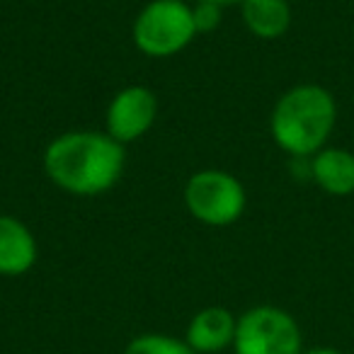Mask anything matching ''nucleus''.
<instances>
[{"label":"nucleus","instance_id":"6e6552de","mask_svg":"<svg viewBox=\"0 0 354 354\" xmlns=\"http://www.w3.org/2000/svg\"><path fill=\"white\" fill-rule=\"evenodd\" d=\"M236 325L238 318L223 306H209L194 313L189 320L185 342L197 354H216L226 347H233L236 339Z\"/></svg>","mask_w":354,"mask_h":354},{"label":"nucleus","instance_id":"1a4fd4ad","mask_svg":"<svg viewBox=\"0 0 354 354\" xmlns=\"http://www.w3.org/2000/svg\"><path fill=\"white\" fill-rule=\"evenodd\" d=\"M310 177L330 197L354 194V153L347 148H323L313 156Z\"/></svg>","mask_w":354,"mask_h":354},{"label":"nucleus","instance_id":"f8f14e48","mask_svg":"<svg viewBox=\"0 0 354 354\" xmlns=\"http://www.w3.org/2000/svg\"><path fill=\"white\" fill-rule=\"evenodd\" d=\"M192 17L197 35H207V32L218 30L223 20V8L214 6V3H192Z\"/></svg>","mask_w":354,"mask_h":354},{"label":"nucleus","instance_id":"4468645a","mask_svg":"<svg viewBox=\"0 0 354 354\" xmlns=\"http://www.w3.org/2000/svg\"><path fill=\"white\" fill-rule=\"evenodd\" d=\"M304 354H342V352L333 347H313V349H306Z\"/></svg>","mask_w":354,"mask_h":354},{"label":"nucleus","instance_id":"423d86ee","mask_svg":"<svg viewBox=\"0 0 354 354\" xmlns=\"http://www.w3.org/2000/svg\"><path fill=\"white\" fill-rule=\"evenodd\" d=\"M158 117V97L146 85H127L107 104L104 131L122 146L143 138Z\"/></svg>","mask_w":354,"mask_h":354},{"label":"nucleus","instance_id":"ddd939ff","mask_svg":"<svg viewBox=\"0 0 354 354\" xmlns=\"http://www.w3.org/2000/svg\"><path fill=\"white\" fill-rule=\"evenodd\" d=\"M194 3H214V6L228 8V6H241L243 0H194Z\"/></svg>","mask_w":354,"mask_h":354},{"label":"nucleus","instance_id":"0eeeda50","mask_svg":"<svg viewBox=\"0 0 354 354\" xmlns=\"http://www.w3.org/2000/svg\"><path fill=\"white\" fill-rule=\"evenodd\" d=\"M39 245L25 221L0 214V277H22L37 265Z\"/></svg>","mask_w":354,"mask_h":354},{"label":"nucleus","instance_id":"39448f33","mask_svg":"<svg viewBox=\"0 0 354 354\" xmlns=\"http://www.w3.org/2000/svg\"><path fill=\"white\" fill-rule=\"evenodd\" d=\"M233 349L236 354H304V339L291 313L255 306L238 318Z\"/></svg>","mask_w":354,"mask_h":354},{"label":"nucleus","instance_id":"f257e3e1","mask_svg":"<svg viewBox=\"0 0 354 354\" xmlns=\"http://www.w3.org/2000/svg\"><path fill=\"white\" fill-rule=\"evenodd\" d=\"M44 172L73 197H100L122 180L127 151L107 131H66L44 148Z\"/></svg>","mask_w":354,"mask_h":354},{"label":"nucleus","instance_id":"9b49d317","mask_svg":"<svg viewBox=\"0 0 354 354\" xmlns=\"http://www.w3.org/2000/svg\"><path fill=\"white\" fill-rule=\"evenodd\" d=\"M124 354H197L185 339L170 337L162 333H146L133 337L124 347Z\"/></svg>","mask_w":354,"mask_h":354},{"label":"nucleus","instance_id":"f03ea898","mask_svg":"<svg viewBox=\"0 0 354 354\" xmlns=\"http://www.w3.org/2000/svg\"><path fill=\"white\" fill-rule=\"evenodd\" d=\"M337 122V102L323 85L304 83L277 100L270 117V133L284 153L294 158L323 151Z\"/></svg>","mask_w":354,"mask_h":354},{"label":"nucleus","instance_id":"7ed1b4c3","mask_svg":"<svg viewBox=\"0 0 354 354\" xmlns=\"http://www.w3.org/2000/svg\"><path fill=\"white\" fill-rule=\"evenodd\" d=\"M192 6L185 0H151L138 10L131 25V41L143 56L170 59L194 41Z\"/></svg>","mask_w":354,"mask_h":354},{"label":"nucleus","instance_id":"9d476101","mask_svg":"<svg viewBox=\"0 0 354 354\" xmlns=\"http://www.w3.org/2000/svg\"><path fill=\"white\" fill-rule=\"evenodd\" d=\"M241 17L245 30L257 39H279L291 27L289 0H243Z\"/></svg>","mask_w":354,"mask_h":354},{"label":"nucleus","instance_id":"20e7f679","mask_svg":"<svg viewBox=\"0 0 354 354\" xmlns=\"http://www.w3.org/2000/svg\"><path fill=\"white\" fill-rule=\"evenodd\" d=\"M183 199L189 216L212 228L236 223L248 207V192L243 183L226 170L194 172L185 185Z\"/></svg>","mask_w":354,"mask_h":354}]
</instances>
